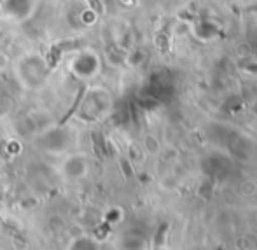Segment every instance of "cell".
I'll list each match as a JSON object with an SVG mask.
<instances>
[{"instance_id":"cell-1","label":"cell","mask_w":257,"mask_h":250,"mask_svg":"<svg viewBox=\"0 0 257 250\" xmlns=\"http://www.w3.org/2000/svg\"><path fill=\"white\" fill-rule=\"evenodd\" d=\"M70 70H74L79 75L89 77L100 70V60L93 51H82L70 61Z\"/></svg>"},{"instance_id":"cell-2","label":"cell","mask_w":257,"mask_h":250,"mask_svg":"<svg viewBox=\"0 0 257 250\" xmlns=\"http://www.w3.org/2000/svg\"><path fill=\"white\" fill-rule=\"evenodd\" d=\"M23 4H32L30 0H6V11L11 16L23 18L32 7H23Z\"/></svg>"}]
</instances>
